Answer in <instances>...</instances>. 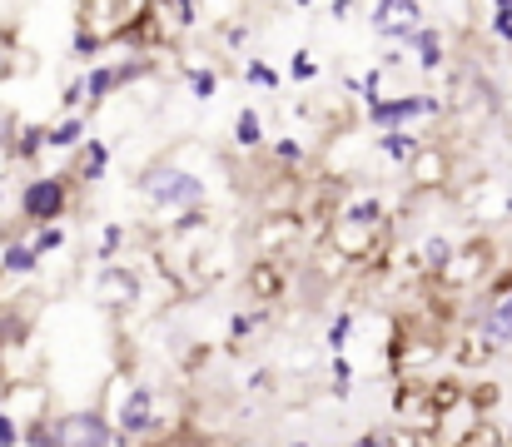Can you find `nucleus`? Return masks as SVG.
<instances>
[{
	"mask_svg": "<svg viewBox=\"0 0 512 447\" xmlns=\"http://www.w3.org/2000/svg\"><path fill=\"white\" fill-rule=\"evenodd\" d=\"M299 154H304V149L294 145V140H279V159H289V164H294V159H299Z\"/></svg>",
	"mask_w": 512,
	"mask_h": 447,
	"instance_id": "nucleus-25",
	"label": "nucleus"
},
{
	"mask_svg": "<svg viewBox=\"0 0 512 447\" xmlns=\"http://www.w3.org/2000/svg\"><path fill=\"white\" fill-rule=\"evenodd\" d=\"M145 65H105V70H90L85 75V95L90 100H100V95H110L115 85H125V80H135Z\"/></svg>",
	"mask_w": 512,
	"mask_h": 447,
	"instance_id": "nucleus-6",
	"label": "nucleus"
},
{
	"mask_svg": "<svg viewBox=\"0 0 512 447\" xmlns=\"http://www.w3.org/2000/svg\"><path fill=\"white\" fill-rule=\"evenodd\" d=\"M239 145H259V120H254V110L239 115Z\"/></svg>",
	"mask_w": 512,
	"mask_h": 447,
	"instance_id": "nucleus-14",
	"label": "nucleus"
},
{
	"mask_svg": "<svg viewBox=\"0 0 512 447\" xmlns=\"http://www.w3.org/2000/svg\"><path fill=\"white\" fill-rule=\"evenodd\" d=\"M60 244H65V234H60V229H45V234L35 239V254H50V249H60Z\"/></svg>",
	"mask_w": 512,
	"mask_h": 447,
	"instance_id": "nucleus-17",
	"label": "nucleus"
},
{
	"mask_svg": "<svg viewBox=\"0 0 512 447\" xmlns=\"http://www.w3.org/2000/svg\"><path fill=\"white\" fill-rule=\"evenodd\" d=\"M314 75H319L314 55H304V50H299V55H294V80H314Z\"/></svg>",
	"mask_w": 512,
	"mask_h": 447,
	"instance_id": "nucleus-16",
	"label": "nucleus"
},
{
	"mask_svg": "<svg viewBox=\"0 0 512 447\" xmlns=\"http://www.w3.org/2000/svg\"><path fill=\"white\" fill-rule=\"evenodd\" d=\"M5 70H10V60H5V45H0V75H5Z\"/></svg>",
	"mask_w": 512,
	"mask_h": 447,
	"instance_id": "nucleus-29",
	"label": "nucleus"
},
{
	"mask_svg": "<svg viewBox=\"0 0 512 447\" xmlns=\"http://www.w3.org/2000/svg\"><path fill=\"white\" fill-rule=\"evenodd\" d=\"M493 30H498V40H512V5L493 10Z\"/></svg>",
	"mask_w": 512,
	"mask_h": 447,
	"instance_id": "nucleus-15",
	"label": "nucleus"
},
{
	"mask_svg": "<svg viewBox=\"0 0 512 447\" xmlns=\"http://www.w3.org/2000/svg\"><path fill=\"white\" fill-rule=\"evenodd\" d=\"M40 140H45L40 130H25V135H20V159H35V149H40Z\"/></svg>",
	"mask_w": 512,
	"mask_h": 447,
	"instance_id": "nucleus-18",
	"label": "nucleus"
},
{
	"mask_svg": "<svg viewBox=\"0 0 512 447\" xmlns=\"http://www.w3.org/2000/svg\"><path fill=\"white\" fill-rule=\"evenodd\" d=\"M428 259H433V264H443V259H448V244H443V239H433V244H428Z\"/></svg>",
	"mask_w": 512,
	"mask_h": 447,
	"instance_id": "nucleus-26",
	"label": "nucleus"
},
{
	"mask_svg": "<svg viewBox=\"0 0 512 447\" xmlns=\"http://www.w3.org/2000/svg\"><path fill=\"white\" fill-rule=\"evenodd\" d=\"M35 264H40V254H35L30 244H10V249H5V269H10V274H35Z\"/></svg>",
	"mask_w": 512,
	"mask_h": 447,
	"instance_id": "nucleus-9",
	"label": "nucleus"
},
{
	"mask_svg": "<svg viewBox=\"0 0 512 447\" xmlns=\"http://www.w3.org/2000/svg\"><path fill=\"white\" fill-rule=\"evenodd\" d=\"M75 50H80V55H90V50H100V40H95V35H80V40H75Z\"/></svg>",
	"mask_w": 512,
	"mask_h": 447,
	"instance_id": "nucleus-27",
	"label": "nucleus"
},
{
	"mask_svg": "<svg viewBox=\"0 0 512 447\" xmlns=\"http://www.w3.org/2000/svg\"><path fill=\"white\" fill-rule=\"evenodd\" d=\"M348 219L353 224H368V219H378V204H358V209H348Z\"/></svg>",
	"mask_w": 512,
	"mask_h": 447,
	"instance_id": "nucleus-22",
	"label": "nucleus"
},
{
	"mask_svg": "<svg viewBox=\"0 0 512 447\" xmlns=\"http://www.w3.org/2000/svg\"><path fill=\"white\" fill-rule=\"evenodd\" d=\"M15 443H20V428L10 418H0V447H15Z\"/></svg>",
	"mask_w": 512,
	"mask_h": 447,
	"instance_id": "nucleus-21",
	"label": "nucleus"
},
{
	"mask_svg": "<svg viewBox=\"0 0 512 447\" xmlns=\"http://www.w3.org/2000/svg\"><path fill=\"white\" fill-rule=\"evenodd\" d=\"M85 154H90V159H85V179H100V174H105V164H110V149H105V145H90Z\"/></svg>",
	"mask_w": 512,
	"mask_h": 447,
	"instance_id": "nucleus-13",
	"label": "nucleus"
},
{
	"mask_svg": "<svg viewBox=\"0 0 512 447\" xmlns=\"http://www.w3.org/2000/svg\"><path fill=\"white\" fill-rule=\"evenodd\" d=\"M194 95H199V100H209V95H214V80H209V75H204V70H199V75H194Z\"/></svg>",
	"mask_w": 512,
	"mask_h": 447,
	"instance_id": "nucleus-23",
	"label": "nucleus"
},
{
	"mask_svg": "<svg viewBox=\"0 0 512 447\" xmlns=\"http://www.w3.org/2000/svg\"><path fill=\"white\" fill-rule=\"evenodd\" d=\"M120 239H125V234H120V229L110 224V229H105V239H100V259H110V254L120 249Z\"/></svg>",
	"mask_w": 512,
	"mask_h": 447,
	"instance_id": "nucleus-19",
	"label": "nucleus"
},
{
	"mask_svg": "<svg viewBox=\"0 0 512 447\" xmlns=\"http://www.w3.org/2000/svg\"><path fill=\"white\" fill-rule=\"evenodd\" d=\"M353 447H388V433H373V438H363V443H353Z\"/></svg>",
	"mask_w": 512,
	"mask_h": 447,
	"instance_id": "nucleus-28",
	"label": "nucleus"
},
{
	"mask_svg": "<svg viewBox=\"0 0 512 447\" xmlns=\"http://www.w3.org/2000/svg\"><path fill=\"white\" fill-rule=\"evenodd\" d=\"M155 423V393L150 388H135L130 398H125V408H120V428L125 433H145Z\"/></svg>",
	"mask_w": 512,
	"mask_h": 447,
	"instance_id": "nucleus-5",
	"label": "nucleus"
},
{
	"mask_svg": "<svg viewBox=\"0 0 512 447\" xmlns=\"http://www.w3.org/2000/svg\"><path fill=\"white\" fill-rule=\"evenodd\" d=\"M383 154H388V159H398V164H408V159L418 154V145H413L408 135H383Z\"/></svg>",
	"mask_w": 512,
	"mask_h": 447,
	"instance_id": "nucleus-10",
	"label": "nucleus"
},
{
	"mask_svg": "<svg viewBox=\"0 0 512 447\" xmlns=\"http://www.w3.org/2000/svg\"><path fill=\"white\" fill-rule=\"evenodd\" d=\"M348 333H353V318H348V313H343L339 323H334V328H329V343H334V348H339L343 338H348Z\"/></svg>",
	"mask_w": 512,
	"mask_h": 447,
	"instance_id": "nucleus-20",
	"label": "nucleus"
},
{
	"mask_svg": "<svg viewBox=\"0 0 512 447\" xmlns=\"http://www.w3.org/2000/svg\"><path fill=\"white\" fill-rule=\"evenodd\" d=\"M294 447H304V443H294Z\"/></svg>",
	"mask_w": 512,
	"mask_h": 447,
	"instance_id": "nucleus-30",
	"label": "nucleus"
},
{
	"mask_svg": "<svg viewBox=\"0 0 512 447\" xmlns=\"http://www.w3.org/2000/svg\"><path fill=\"white\" fill-rule=\"evenodd\" d=\"M80 135H85V120H65V125H55V130H50L45 140H50L55 149H60V145H75Z\"/></svg>",
	"mask_w": 512,
	"mask_h": 447,
	"instance_id": "nucleus-12",
	"label": "nucleus"
},
{
	"mask_svg": "<svg viewBox=\"0 0 512 447\" xmlns=\"http://www.w3.org/2000/svg\"><path fill=\"white\" fill-rule=\"evenodd\" d=\"M488 338H493V343H512V294L493 303V313H488Z\"/></svg>",
	"mask_w": 512,
	"mask_h": 447,
	"instance_id": "nucleus-7",
	"label": "nucleus"
},
{
	"mask_svg": "<svg viewBox=\"0 0 512 447\" xmlns=\"http://www.w3.org/2000/svg\"><path fill=\"white\" fill-rule=\"evenodd\" d=\"M140 189H145V199L160 204V209H189V204H199V194H204V184H199L189 169H174V164L145 169V174H140Z\"/></svg>",
	"mask_w": 512,
	"mask_h": 447,
	"instance_id": "nucleus-1",
	"label": "nucleus"
},
{
	"mask_svg": "<svg viewBox=\"0 0 512 447\" xmlns=\"http://www.w3.org/2000/svg\"><path fill=\"white\" fill-rule=\"evenodd\" d=\"M408 45L418 50V60H423V65H438V60H443L438 35H433V30H423V25H413V30H408Z\"/></svg>",
	"mask_w": 512,
	"mask_h": 447,
	"instance_id": "nucleus-8",
	"label": "nucleus"
},
{
	"mask_svg": "<svg viewBox=\"0 0 512 447\" xmlns=\"http://www.w3.org/2000/svg\"><path fill=\"white\" fill-rule=\"evenodd\" d=\"M55 433V447H120L115 443V433H110V423L100 418V413H70L60 428H50Z\"/></svg>",
	"mask_w": 512,
	"mask_h": 447,
	"instance_id": "nucleus-2",
	"label": "nucleus"
},
{
	"mask_svg": "<svg viewBox=\"0 0 512 447\" xmlns=\"http://www.w3.org/2000/svg\"><path fill=\"white\" fill-rule=\"evenodd\" d=\"M20 209H25L30 219H55V214L65 209V184H60V179H35V184L25 189Z\"/></svg>",
	"mask_w": 512,
	"mask_h": 447,
	"instance_id": "nucleus-4",
	"label": "nucleus"
},
{
	"mask_svg": "<svg viewBox=\"0 0 512 447\" xmlns=\"http://www.w3.org/2000/svg\"><path fill=\"white\" fill-rule=\"evenodd\" d=\"M334 378H339V388H348V383H353V368H348L343 358H334Z\"/></svg>",
	"mask_w": 512,
	"mask_h": 447,
	"instance_id": "nucleus-24",
	"label": "nucleus"
},
{
	"mask_svg": "<svg viewBox=\"0 0 512 447\" xmlns=\"http://www.w3.org/2000/svg\"><path fill=\"white\" fill-rule=\"evenodd\" d=\"M413 115H438V100H423V95H408V100H378L368 120H373L378 130L398 135V130H403Z\"/></svg>",
	"mask_w": 512,
	"mask_h": 447,
	"instance_id": "nucleus-3",
	"label": "nucleus"
},
{
	"mask_svg": "<svg viewBox=\"0 0 512 447\" xmlns=\"http://www.w3.org/2000/svg\"><path fill=\"white\" fill-rule=\"evenodd\" d=\"M244 80H249L254 90H274V85H279V70H274V65H264V60H254Z\"/></svg>",
	"mask_w": 512,
	"mask_h": 447,
	"instance_id": "nucleus-11",
	"label": "nucleus"
}]
</instances>
